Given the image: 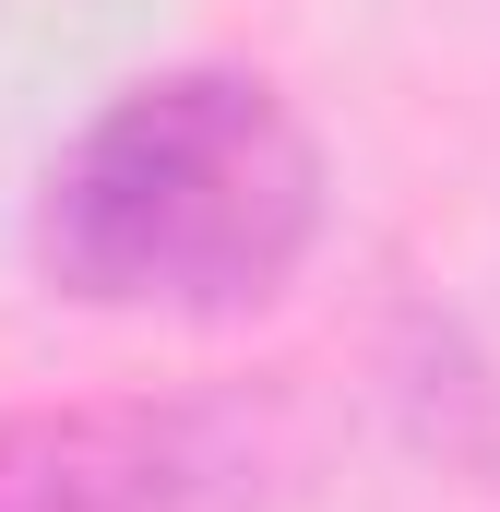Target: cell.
<instances>
[{
  "instance_id": "6da1fadb",
  "label": "cell",
  "mask_w": 500,
  "mask_h": 512,
  "mask_svg": "<svg viewBox=\"0 0 500 512\" xmlns=\"http://www.w3.org/2000/svg\"><path fill=\"white\" fill-rule=\"evenodd\" d=\"M322 227V155L250 72H167L48 167L36 262L96 310H250Z\"/></svg>"
},
{
  "instance_id": "7a4b0ae2",
  "label": "cell",
  "mask_w": 500,
  "mask_h": 512,
  "mask_svg": "<svg viewBox=\"0 0 500 512\" xmlns=\"http://www.w3.org/2000/svg\"><path fill=\"white\" fill-rule=\"evenodd\" d=\"M239 441L215 417H24L0 429V512H227L239 501Z\"/></svg>"
}]
</instances>
